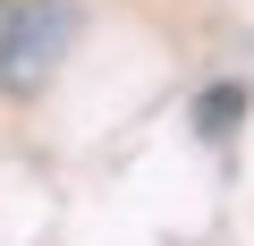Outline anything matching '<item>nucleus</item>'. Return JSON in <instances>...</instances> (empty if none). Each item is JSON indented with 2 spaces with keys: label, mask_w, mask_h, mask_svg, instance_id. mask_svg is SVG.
Listing matches in <instances>:
<instances>
[{
  "label": "nucleus",
  "mask_w": 254,
  "mask_h": 246,
  "mask_svg": "<svg viewBox=\"0 0 254 246\" xmlns=\"http://www.w3.org/2000/svg\"><path fill=\"white\" fill-rule=\"evenodd\" d=\"M68 51V0H26V9L9 17V34H0V85L9 93H34Z\"/></svg>",
  "instance_id": "1"
},
{
  "label": "nucleus",
  "mask_w": 254,
  "mask_h": 246,
  "mask_svg": "<svg viewBox=\"0 0 254 246\" xmlns=\"http://www.w3.org/2000/svg\"><path fill=\"white\" fill-rule=\"evenodd\" d=\"M195 119H203V136H229V119H246V93H237V85H212Z\"/></svg>",
  "instance_id": "2"
},
{
  "label": "nucleus",
  "mask_w": 254,
  "mask_h": 246,
  "mask_svg": "<svg viewBox=\"0 0 254 246\" xmlns=\"http://www.w3.org/2000/svg\"><path fill=\"white\" fill-rule=\"evenodd\" d=\"M0 9H9V0H0Z\"/></svg>",
  "instance_id": "3"
}]
</instances>
